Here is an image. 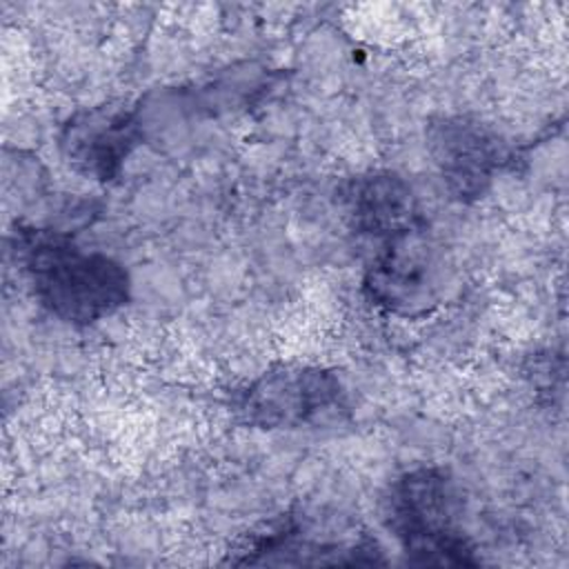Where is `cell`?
<instances>
[{"label": "cell", "instance_id": "cell-1", "mask_svg": "<svg viewBox=\"0 0 569 569\" xmlns=\"http://www.w3.org/2000/svg\"><path fill=\"white\" fill-rule=\"evenodd\" d=\"M13 251L36 302L64 325L91 327L131 298L124 264L109 253L82 249L64 231L18 224Z\"/></svg>", "mask_w": 569, "mask_h": 569}, {"label": "cell", "instance_id": "cell-2", "mask_svg": "<svg viewBox=\"0 0 569 569\" xmlns=\"http://www.w3.org/2000/svg\"><path fill=\"white\" fill-rule=\"evenodd\" d=\"M382 520L409 565H480L465 527L462 491L440 465H422L393 478L382 498Z\"/></svg>", "mask_w": 569, "mask_h": 569}, {"label": "cell", "instance_id": "cell-3", "mask_svg": "<svg viewBox=\"0 0 569 569\" xmlns=\"http://www.w3.org/2000/svg\"><path fill=\"white\" fill-rule=\"evenodd\" d=\"M236 558V565H387L382 549L356 520L333 511L291 509Z\"/></svg>", "mask_w": 569, "mask_h": 569}, {"label": "cell", "instance_id": "cell-4", "mask_svg": "<svg viewBox=\"0 0 569 569\" xmlns=\"http://www.w3.org/2000/svg\"><path fill=\"white\" fill-rule=\"evenodd\" d=\"M373 244L362 273V293L371 305L400 318H420L442 302L445 260L429 224Z\"/></svg>", "mask_w": 569, "mask_h": 569}, {"label": "cell", "instance_id": "cell-5", "mask_svg": "<svg viewBox=\"0 0 569 569\" xmlns=\"http://www.w3.org/2000/svg\"><path fill=\"white\" fill-rule=\"evenodd\" d=\"M236 418L256 429H302L347 409L336 371L318 365H278L233 396Z\"/></svg>", "mask_w": 569, "mask_h": 569}, {"label": "cell", "instance_id": "cell-6", "mask_svg": "<svg viewBox=\"0 0 569 569\" xmlns=\"http://www.w3.org/2000/svg\"><path fill=\"white\" fill-rule=\"evenodd\" d=\"M427 151L458 202L480 200L509 160L502 138L471 116H440L427 124Z\"/></svg>", "mask_w": 569, "mask_h": 569}, {"label": "cell", "instance_id": "cell-7", "mask_svg": "<svg viewBox=\"0 0 569 569\" xmlns=\"http://www.w3.org/2000/svg\"><path fill=\"white\" fill-rule=\"evenodd\" d=\"M142 136L140 109L118 100L73 111L60 127L58 147L73 171L113 182Z\"/></svg>", "mask_w": 569, "mask_h": 569}, {"label": "cell", "instance_id": "cell-8", "mask_svg": "<svg viewBox=\"0 0 569 569\" xmlns=\"http://www.w3.org/2000/svg\"><path fill=\"white\" fill-rule=\"evenodd\" d=\"M340 202L351 231L371 242L429 224L416 189L396 171L376 169L349 178Z\"/></svg>", "mask_w": 569, "mask_h": 569}]
</instances>
